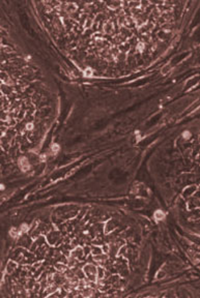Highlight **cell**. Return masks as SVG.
<instances>
[{"instance_id": "cell-1", "label": "cell", "mask_w": 200, "mask_h": 298, "mask_svg": "<svg viewBox=\"0 0 200 298\" xmlns=\"http://www.w3.org/2000/svg\"><path fill=\"white\" fill-rule=\"evenodd\" d=\"M45 238H46L47 243L49 245H52V247H58L63 242V237L58 230H50L45 235Z\"/></svg>"}, {"instance_id": "cell-2", "label": "cell", "mask_w": 200, "mask_h": 298, "mask_svg": "<svg viewBox=\"0 0 200 298\" xmlns=\"http://www.w3.org/2000/svg\"><path fill=\"white\" fill-rule=\"evenodd\" d=\"M83 271L85 273V276L88 281H93V282H96V265L91 263H87L83 266Z\"/></svg>"}, {"instance_id": "cell-3", "label": "cell", "mask_w": 200, "mask_h": 298, "mask_svg": "<svg viewBox=\"0 0 200 298\" xmlns=\"http://www.w3.org/2000/svg\"><path fill=\"white\" fill-rule=\"evenodd\" d=\"M118 227V222L114 218H110L106 223L104 224V234L105 235H109L112 232H114L116 230V228Z\"/></svg>"}, {"instance_id": "cell-4", "label": "cell", "mask_w": 200, "mask_h": 298, "mask_svg": "<svg viewBox=\"0 0 200 298\" xmlns=\"http://www.w3.org/2000/svg\"><path fill=\"white\" fill-rule=\"evenodd\" d=\"M69 256L74 257V258L77 259L79 262H82L86 259V257H85V255H84V252H83V247H81V245H78V247L72 248L71 253H69Z\"/></svg>"}, {"instance_id": "cell-5", "label": "cell", "mask_w": 200, "mask_h": 298, "mask_svg": "<svg viewBox=\"0 0 200 298\" xmlns=\"http://www.w3.org/2000/svg\"><path fill=\"white\" fill-rule=\"evenodd\" d=\"M67 281V279L64 276L63 273L56 271L55 273H53V282L55 285H57L58 287H61L64 283Z\"/></svg>"}, {"instance_id": "cell-6", "label": "cell", "mask_w": 200, "mask_h": 298, "mask_svg": "<svg viewBox=\"0 0 200 298\" xmlns=\"http://www.w3.org/2000/svg\"><path fill=\"white\" fill-rule=\"evenodd\" d=\"M197 188H198L197 186H190L186 187V188L184 189V191H183L181 195H183L184 198H190V197H192L195 193H196Z\"/></svg>"}, {"instance_id": "cell-7", "label": "cell", "mask_w": 200, "mask_h": 298, "mask_svg": "<svg viewBox=\"0 0 200 298\" xmlns=\"http://www.w3.org/2000/svg\"><path fill=\"white\" fill-rule=\"evenodd\" d=\"M134 20H135V25H136V27L137 28H139V27H141L142 25H144L145 23H146V22L148 21V18H147L146 15L141 13L140 16L134 18Z\"/></svg>"}, {"instance_id": "cell-8", "label": "cell", "mask_w": 200, "mask_h": 298, "mask_svg": "<svg viewBox=\"0 0 200 298\" xmlns=\"http://www.w3.org/2000/svg\"><path fill=\"white\" fill-rule=\"evenodd\" d=\"M103 31H104V33L109 34V35L114 34V25H113V23H111L110 21H107L106 23L103 25Z\"/></svg>"}, {"instance_id": "cell-9", "label": "cell", "mask_w": 200, "mask_h": 298, "mask_svg": "<svg viewBox=\"0 0 200 298\" xmlns=\"http://www.w3.org/2000/svg\"><path fill=\"white\" fill-rule=\"evenodd\" d=\"M191 199L188 201V204H187V206H188V209L189 210H191V209H197L199 207V199L198 198H194L192 196V197H190Z\"/></svg>"}, {"instance_id": "cell-10", "label": "cell", "mask_w": 200, "mask_h": 298, "mask_svg": "<svg viewBox=\"0 0 200 298\" xmlns=\"http://www.w3.org/2000/svg\"><path fill=\"white\" fill-rule=\"evenodd\" d=\"M79 292H80V294H81V296L82 297H91V296H93L94 289L91 288V287H89V286H86V287H84V288H83L81 291H79Z\"/></svg>"}, {"instance_id": "cell-11", "label": "cell", "mask_w": 200, "mask_h": 298, "mask_svg": "<svg viewBox=\"0 0 200 298\" xmlns=\"http://www.w3.org/2000/svg\"><path fill=\"white\" fill-rule=\"evenodd\" d=\"M122 26L125 27V28H128V29H130V30H131L133 27H136V25H135L134 18L132 17V16H125V23H123Z\"/></svg>"}, {"instance_id": "cell-12", "label": "cell", "mask_w": 200, "mask_h": 298, "mask_svg": "<svg viewBox=\"0 0 200 298\" xmlns=\"http://www.w3.org/2000/svg\"><path fill=\"white\" fill-rule=\"evenodd\" d=\"M107 259H109V255L105 254V253H102V254H100V255H96V256H93V260L94 262H96V263H100V264L104 263Z\"/></svg>"}, {"instance_id": "cell-13", "label": "cell", "mask_w": 200, "mask_h": 298, "mask_svg": "<svg viewBox=\"0 0 200 298\" xmlns=\"http://www.w3.org/2000/svg\"><path fill=\"white\" fill-rule=\"evenodd\" d=\"M106 272L107 270L105 269V267L99 266L98 269H96V281H101V279H106Z\"/></svg>"}, {"instance_id": "cell-14", "label": "cell", "mask_w": 200, "mask_h": 298, "mask_svg": "<svg viewBox=\"0 0 200 298\" xmlns=\"http://www.w3.org/2000/svg\"><path fill=\"white\" fill-rule=\"evenodd\" d=\"M105 4H106L108 7H109V10H118V8L121 7V5H122V2H121V1H110V2H106Z\"/></svg>"}, {"instance_id": "cell-15", "label": "cell", "mask_w": 200, "mask_h": 298, "mask_svg": "<svg viewBox=\"0 0 200 298\" xmlns=\"http://www.w3.org/2000/svg\"><path fill=\"white\" fill-rule=\"evenodd\" d=\"M118 34L122 35V37H125V38H127V39H129L130 37H133V33H132V30H130V29L125 28V27H123V26H121V27H120V29H119V33H118Z\"/></svg>"}, {"instance_id": "cell-16", "label": "cell", "mask_w": 200, "mask_h": 298, "mask_svg": "<svg viewBox=\"0 0 200 298\" xmlns=\"http://www.w3.org/2000/svg\"><path fill=\"white\" fill-rule=\"evenodd\" d=\"M54 268H55L56 271L63 273L67 269V265L66 263H62V262H56L54 264Z\"/></svg>"}, {"instance_id": "cell-17", "label": "cell", "mask_w": 200, "mask_h": 298, "mask_svg": "<svg viewBox=\"0 0 200 298\" xmlns=\"http://www.w3.org/2000/svg\"><path fill=\"white\" fill-rule=\"evenodd\" d=\"M78 263H79V261H78L77 259L74 258V257H72V256L66 257V265H67V267H69V268L76 267Z\"/></svg>"}, {"instance_id": "cell-18", "label": "cell", "mask_w": 200, "mask_h": 298, "mask_svg": "<svg viewBox=\"0 0 200 298\" xmlns=\"http://www.w3.org/2000/svg\"><path fill=\"white\" fill-rule=\"evenodd\" d=\"M117 48L118 50H119V52L120 53H125V54H128L130 52V50H131L132 47L129 45V42H125V44H120V45H118L117 46Z\"/></svg>"}, {"instance_id": "cell-19", "label": "cell", "mask_w": 200, "mask_h": 298, "mask_svg": "<svg viewBox=\"0 0 200 298\" xmlns=\"http://www.w3.org/2000/svg\"><path fill=\"white\" fill-rule=\"evenodd\" d=\"M102 253H103V250H102L101 245H96V244L90 245V255L91 256H96V255H100V254H102Z\"/></svg>"}, {"instance_id": "cell-20", "label": "cell", "mask_w": 200, "mask_h": 298, "mask_svg": "<svg viewBox=\"0 0 200 298\" xmlns=\"http://www.w3.org/2000/svg\"><path fill=\"white\" fill-rule=\"evenodd\" d=\"M53 24L55 25L56 28H58V29H61L62 28L63 24H62V21H61V18H60V16H59V17H58V16H55V17H54Z\"/></svg>"}, {"instance_id": "cell-21", "label": "cell", "mask_w": 200, "mask_h": 298, "mask_svg": "<svg viewBox=\"0 0 200 298\" xmlns=\"http://www.w3.org/2000/svg\"><path fill=\"white\" fill-rule=\"evenodd\" d=\"M93 22H94L93 19H91V18L87 17V19L85 20L84 25H83V27H84L85 30H88V29H90L91 27H93Z\"/></svg>"}, {"instance_id": "cell-22", "label": "cell", "mask_w": 200, "mask_h": 298, "mask_svg": "<svg viewBox=\"0 0 200 298\" xmlns=\"http://www.w3.org/2000/svg\"><path fill=\"white\" fill-rule=\"evenodd\" d=\"M63 274L67 279H73L74 276H76L75 271H74V270L72 269V268H69V267H67V269L63 272Z\"/></svg>"}, {"instance_id": "cell-23", "label": "cell", "mask_w": 200, "mask_h": 298, "mask_svg": "<svg viewBox=\"0 0 200 298\" xmlns=\"http://www.w3.org/2000/svg\"><path fill=\"white\" fill-rule=\"evenodd\" d=\"M140 1H129L128 2V8L130 10H134V8H139L140 7Z\"/></svg>"}, {"instance_id": "cell-24", "label": "cell", "mask_w": 200, "mask_h": 298, "mask_svg": "<svg viewBox=\"0 0 200 298\" xmlns=\"http://www.w3.org/2000/svg\"><path fill=\"white\" fill-rule=\"evenodd\" d=\"M73 30L75 31L76 33H83L85 31V29H84V27L82 26V25H80L79 23H76L75 25L73 26Z\"/></svg>"}, {"instance_id": "cell-25", "label": "cell", "mask_w": 200, "mask_h": 298, "mask_svg": "<svg viewBox=\"0 0 200 298\" xmlns=\"http://www.w3.org/2000/svg\"><path fill=\"white\" fill-rule=\"evenodd\" d=\"M127 42H129L130 46L133 48V47H136L137 46V44L139 42V39H138V37H130L129 39L127 40Z\"/></svg>"}, {"instance_id": "cell-26", "label": "cell", "mask_w": 200, "mask_h": 298, "mask_svg": "<svg viewBox=\"0 0 200 298\" xmlns=\"http://www.w3.org/2000/svg\"><path fill=\"white\" fill-rule=\"evenodd\" d=\"M86 211H87V208H82V209H80L79 212H78V213H77V215H76V218H77L78 221L83 220V218H84V216H85V214H86Z\"/></svg>"}, {"instance_id": "cell-27", "label": "cell", "mask_w": 200, "mask_h": 298, "mask_svg": "<svg viewBox=\"0 0 200 298\" xmlns=\"http://www.w3.org/2000/svg\"><path fill=\"white\" fill-rule=\"evenodd\" d=\"M114 40H115V44H118V45H120V44H125V42H127V38L125 37H123L122 35H120V34H117L115 37V38H114Z\"/></svg>"}, {"instance_id": "cell-28", "label": "cell", "mask_w": 200, "mask_h": 298, "mask_svg": "<svg viewBox=\"0 0 200 298\" xmlns=\"http://www.w3.org/2000/svg\"><path fill=\"white\" fill-rule=\"evenodd\" d=\"M127 58H128V55L125 53H120L119 52V54H118L117 56H116L115 58H114V60L115 61H125L127 60Z\"/></svg>"}, {"instance_id": "cell-29", "label": "cell", "mask_w": 200, "mask_h": 298, "mask_svg": "<svg viewBox=\"0 0 200 298\" xmlns=\"http://www.w3.org/2000/svg\"><path fill=\"white\" fill-rule=\"evenodd\" d=\"M110 54H111L114 58L119 54V50H118L117 46H114V47H111V48H110Z\"/></svg>"}, {"instance_id": "cell-30", "label": "cell", "mask_w": 200, "mask_h": 298, "mask_svg": "<svg viewBox=\"0 0 200 298\" xmlns=\"http://www.w3.org/2000/svg\"><path fill=\"white\" fill-rule=\"evenodd\" d=\"M171 69H172V66H171V65H169V64H168V65H165V66L162 67L161 73H162V74H167L170 71H171Z\"/></svg>"}, {"instance_id": "cell-31", "label": "cell", "mask_w": 200, "mask_h": 298, "mask_svg": "<svg viewBox=\"0 0 200 298\" xmlns=\"http://www.w3.org/2000/svg\"><path fill=\"white\" fill-rule=\"evenodd\" d=\"M93 74V69H90V67H86V69H84V76L85 77H87V78H90Z\"/></svg>"}, {"instance_id": "cell-32", "label": "cell", "mask_w": 200, "mask_h": 298, "mask_svg": "<svg viewBox=\"0 0 200 298\" xmlns=\"http://www.w3.org/2000/svg\"><path fill=\"white\" fill-rule=\"evenodd\" d=\"M154 218H156L157 220L161 221V220H163V218H165V214H164V212L161 211V210L156 211V213H154Z\"/></svg>"}, {"instance_id": "cell-33", "label": "cell", "mask_w": 200, "mask_h": 298, "mask_svg": "<svg viewBox=\"0 0 200 298\" xmlns=\"http://www.w3.org/2000/svg\"><path fill=\"white\" fill-rule=\"evenodd\" d=\"M135 48H136V50H138V52L142 53V52L144 51V49H145V44H143V42H139L138 44H137V46L135 47Z\"/></svg>"}, {"instance_id": "cell-34", "label": "cell", "mask_w": 200, "mask_h": 298, "mask_svg": "<svg viewBox=\"0 0 200 298\" xmlns=\"http://www.w3.org/2000/svg\"><path fill=\"white\" fill-rule=\"evenodd\" d=\"M83 252H84L85 257L87 258V256H89V255H90V247H88V245H85V247H83Z\"/></svg>"}, {"instance_id": "cell-35", "label": "cell", "mask_w": 200, "mask_h": 298, "mask_svg": "<svg viewBox=\"0 0 200 298\" xmlns=\"http://www.w3.org/2000/svg\"><path fill=\"white\" fill-rule=\"evenodd\" d=\"M166 35H167V32H166L165 30H161L160 32H158V37L160 38V39L163 40L164 38L166 37Z\"/></svg>"}, {"instance_id": "cell-36", "label": "cell", "mask_w": 200, "mask_h": 298, "mask_svg": "<svg viewBox=\"0 0 200 298\" xmlns=\"http://www.w3.org/2000/svg\"><path fill=\"white\" fill-rule=\"evenodd\" d=\"M165 275H166L165 271H163V270H161V271H159V272H158V274H157L156 279H163V277L165 276Z\"/></svg>"}, {"instance_id": "cell-37", "label": "cell", "mask_w": 200, "mask_h": 298, "mask_svg": "<svg viewBox=\"0 0 200 298\" xmlns=\"http://www.w3.org/2000/svg\"><path fill=\"white\" fill-rule=\"evenodd\" d=\"M58 148H59V146L56 145V144H54V145H53V151H57Z\"/></svg>"}, {"instance_id": "cell-38", "label": "cell", "mask_w": 200, "mask_h": 298, "mask_svg": "<svg viewBox=\"0 0 200 298\" xmlns=\"http://www.w3.org/2000/svg\"><path fill=\"white\" fill-rule=\"evenodd\" d=\"M3 84H5V83H3V82H2V80H1V79H0V87H1V86H2V85H3ZM6 98H8V96H6ZM0 99H1V98H0Z\"/></svg>"}]
</instances>
